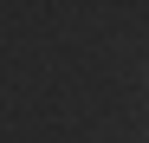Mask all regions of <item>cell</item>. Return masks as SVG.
Here are the masks:
<instances>
[{
	"label": "cell",
	"mask_w": 149,
	"mask_h": 143,
	"mask_svg": "<svg viewBox=\"0 0 149 143\" xmlns=\"http://www.w3.org/2000/svg\"><path fill=\"white\" fill-rule=\"evenodd\" d=\"M143 91H149V59H143Z\"/></svg>",
	"instance_id": "cell-1"
}]
</instances>
